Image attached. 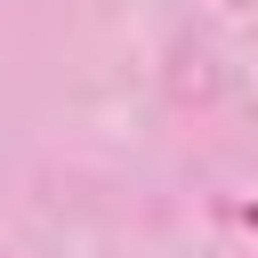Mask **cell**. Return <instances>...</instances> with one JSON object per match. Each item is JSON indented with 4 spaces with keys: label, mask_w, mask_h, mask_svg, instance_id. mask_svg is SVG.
Masks as SVG:
<instances>
[{
    "label": "cell",
    "mask_w": 258,
    "mask_h": 258,
    "mask_svg": "<svg viewBox=\"0 0 258 258\" xmlns=\"http://www.w3.org/2000/svg\"><path fill=\"white\" fill-rule=\"evenodd\" d=\"M242 218H250V226H258V202H250V210H242Z\"/></svg>",
    "instance_id": "obj_1"
}]
</instances>
